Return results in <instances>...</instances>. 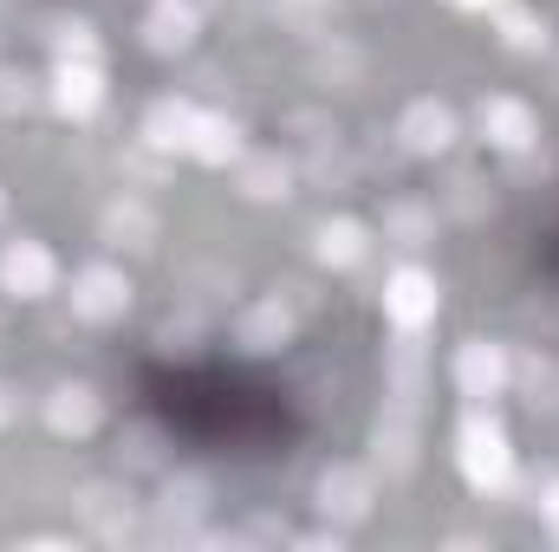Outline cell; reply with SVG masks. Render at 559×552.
<instances>
[{
  "mask_svg": "<svg viewBox=\"0 0 559 552\" xmlns=\"http://www.w3.org/2000/svg\"><path fill=\"white\" fill-rule=\"evenodd\" d=\"M455 468L475 494H508L514 488V442L501 429V416L488 404H468L462 429H455Z\"/></svg>",
  "mask_w": 559,
  "mask_h": 552,
  "instance_id": "6da1fadb",
  "label": "cell"
},
{
  "mask_svg": "<svg viewBox=\"0 0 559 552\" xmlns=\"http://www.w3.org/2000/svg\"><path fill=\"white\" fill-rule=\"evenodd\" d=\"M293 332H299V312H293V299L286 292H267V299H254L241 319H235V345L248 351V358H274L293 345Z\"/></svg>",
  "mask_w": 559,
  "mask_h": 552,
  "instance_id": "ba28073f",
  "label": "cell"
},
{
  "mask_svg": "<svg viewBox=\"0 0 559 552\" xmlns=\"http://www.w3.org/2000/svg\"><path fill=\"white\" fill-rule=\"evenodd\" d=\"M46 105L59 118H72V124H92L105 111V65H52Z\"/></svg>",
  "mask_w": 559,
  "mask_h": 552,
  "instance_id": "4fadbf2b",
  "label": "cell"
},
{
  "mask_svg": "<svg viewBox=\"0 0 559 552\" xmlns=\"http://www.w3.org/2000/svg\"><path fill=\"white\" fill-rule=\"evenodd\" d=\"M312 65H319V79H338V92H352V85H358V72H365V59H358L345 39L319 46V59H312Z\"/></svg>",
  "mask_w": 559,
  "mask_h": 552,
  "instance_id": "83f0119b",
  "label": "cell"
},
{
  "mask_svg": "<svg viewBox=\"0 0 559 552\" xmlns=\"http://www.w3.org/2000/svg\"><path fill=\"white\" fill-rule=\"evenodd\" d=\"M131 299H138L131 274H124V267H105V261L79 267V274H72V292H66L72 319H85V325H118V319L131 312Z\"/></svg>",
  "mask_w": 559,
  "mask_h": 552,
  "instance_id": "277c9868",
  "label": "cell"
},
{
  "mask_svg": "<svg viewBox=\"0 0 559 552\" xmlns=\"http://www.w3.org/2000/svg\"><path fill=\"white\" fill-rule=\"evenodd\" d=\"M52 286H59V261H52L46 241L20 235V241L0 248V292H13V299H46Z\"/></svg>",
  "mask_w": 559,
  "mask_h": 552,
  "instance_id": "9c48e42d",
  "label": "cell"
},
{
  "mask_svg": "<svg viewBox=\"0 0 559 552\" xmlns=\"http://www.w3.org/2000/svg\"><path fill=\"white\" fill-rule=\"evenodd\" d=\"M131 461H156V429H131Z\"/></svg>",
  "mask_w": 559,
  "mask_h": 552,
  "instance_id": "4dcf8cb0",
  "label": "cell"
},
{
  "mask_svg": "<svg viewBox=\"0 0 559 552\" xmlns=\"http://www.w3.org/2000/svg\"><path fill=\"white\" fill-rule=\"evenodd\" d=\"M475 131L495 156H527L540 143V111L527 98H514V92H495V98L475 105Z\"/></svg>",
  "mask_w": 559,
  "mask_h": 552,
  "instance_id": "5b68a950",
  "label": "cell"
},
{
  "mask_svg": "<svg viewBox=\"0 0 559 552\" xmlns=\"http://www.w3.org/2000/svg\"><path fill=\"white\" fill-rule=\"evenodd\" d=\"M280 26L286 33H306V39H319V33H332V13H338V0H274Z\"/></svg>",
  "mask_w": 559,
  "mask_h": 552,
  "instance_id": "484cf974",
  "label": "cell"
},
{
  "mask_svg": "<svg viewBox=\"0 0 559 552\" xmlns=\"http://www.w3.org/2000/svg\"><path fill=\"white\" fill-rule=\"evenodd\" d=\"M195 33H202V13H195V7H182V0H156V7H150V20H143V46H150L156 59L189 52V46H195Z\"/></svg>",
  "mask_w": 559,
  "mask_h": 552,
  "instance_id": "ac0fdd59",
  "label": "cell"
},
{
  "mask_svg": "<svg viewBox=\"0 0 559 552\" xmlns=\"http://www.w3.org/2000/svg\"><path fill=\"white\" fill-rule=\"evenodd\" d=\"M481 189H488V182H481L475 169H455L449 189H442L449 215H462V221H488V215H495V195H481Z\"/></svg>",
  "mask_w": 559,
  "mask_h": 552,
  "instance_id": "cb8c5ba5",
  "label": "cell"
},
{
  "mask_svg": "<svg viewBox=\"0 0 559 552\" xmlns=\"http://www.w3.org/2000/svg\"><path fill=\"white\" fill-rule=\"evenodd\" d=\"M312 507H319L332 527H365L371 507H378V475L358 468V461H332V468L312 481Z\"/></svg>",
  "mask_w": 559,
  "mask_h": 552,
  "instance_id": "3957f363",
  "label": "cell"
},
{
  "mask_svg": "<svg viewBox=\"0 0 559 552\" xmlns=\"http://www.w3.org/2000/svg\"><path fill=\"white\" fill-rule=\"evenodd\" d=\"M39 105H46L39 79H26V72H7V65H0V118H26V111H39Z\"/></svg>",
  "mask_w": 559,
  "mask_h": 552,
  "instance_id": "4316f807",
  "label": "cell"
},
{
  "mask_svg": "<svg viewBox=\"0 0 559 552\" xmlns=\"http://www.w3.org/2000/svg\"><path fill=\"white\" fill-rule=\"evenodd\" d=\"M508 384H514L508 345H495V338H462V345H455V391H462L468 404H495Z\"/></svg>",
  "mask_w": 559,
  "mask_h": 552,
  "instance_id": "52a82bcc",
  "label": "cell"
},
{
  "mask_svg": "<svg viewBox=\"0 0 559 552\" xmlns=\"http://www.w3.org/2000/svg\"><path fill=\"white\" fill-rule=\"evenodd\" d=\"M189 156L209 163V169H228V163L248 156V131H241L228 111H202V118H195V137H189Z\"/></svg>",
  "mask_w": 559,
  "mask_h": 552,
  "instance_id": "ffe728a7",
  "label": "cell"
},
{
  "mask_svg": "<svg viewBox=\"0 0 559 552\" xmlns=\"http://www.w3.org/2000/svg\"><path fill=\"white\" fill-rule=\"evenodd\" d=\"M514 384L527 391V410L554 416L559 410V364L554 358H540V351H527V358H514Z\"/></svg>",
  "mask_w": 559,
  "mask_h": 552,
  "instance_id": "603a6c76",
  "label": "cell"
},
{
  "mask_svg": "<svg viewBox=\"0 0 559 552\" xmlns=\"http://www.w3.org/2000/svg\"><path fill=\"white\" fill-rule=\"evenodd\" d=\"M52 65H105L92 20H52Z\"/></svg>",
  "mask_w": 559,
  "mask_h": 552,
  "instance_id": "7402d4cb",
  "label": "cell"
},
{
  "mask_svg": "<svg viewBox=\"0 0 559 552\" xmlns=\"http://www.w3.org/2000/svg\"><path fill=\"white\" fill-rule=\"evenodd\" d=\"M534 507H540V527H547V533L559 540V475L547 481V488H540V501H534Z\"/></svg>",
  "mask_w": 559,
  "mask_h": 552,
  "instance_id": "f546056e",
  "label": "cell"
},
{
  "mask_svg": "<svg viewBox=\"0 0 559 552\" xmlns=\"http://www.w3.org/2000/svg\"><path fill=\"white\" fill-rule=\"evenodd\" d=\"M365 254H371V228H365V221H352V215H325V221L312 228V261H319V267L352 274V267H365Z\"/></svg>",
  "mask_w": 559,
  "mask_h": 552,
  "instance_id": "9a60e30c",
  "label": "cell"
},
{
  "mask_svg": "<svg viewBox=\"0 0 559 552\" xmlns=\"http://www.w3.org/2000/svg\"><path fill=\"white\" fill-rule=\"evenodd\" d=\"M455 7H475L481 13V7H508V0H455Z\"/></svg>",
  "mask_w": 559,
  "mask_h": 552,
  "instance_id": "d6a6232c",
  "label": "cell"
},
{
  "mask_svg": "<svg viewBox=\"0 0 559 552\" xmlns=\"http://www.w3.org/2000/svg\"><path fill=\"white\" fill-rule=\"evenodd\" d=\"M195 105L189 98H156L150 111H143V124H138V137H143V149H156V156H176V149H189V137H195Z\"/></svg>",
  "mask_w": 559,
  "mask_h": 552,
  "instance_id": "2e32d148",
  "label": "cell"
},
{
  "mask_svg": "<svg viewBox=\"0 0 559 552\" xmlns=\"http://www.w3.org/2000/svg\"><path fill=\"white\" fill-rule=\"evenodd\" d=\"M0 208H7V195H0Z\"/></svg>",
  "mask_w": 559,
  "mask_h": 552,
  "instance_id": "e575fe53",
  "label": "cell"
},
{
  "mask_svg": "<svg viewBox=\"0 0 559 552\" xmlns=\"http://www.w3.org/2000/svg\"><path fill=\"white\" fill-rule=\"evenodd\" d=\"M501 46L508 52H547V20L534 7H501Z\"/></svg>",
  "mask_w": 559,
  "mask_h": 552,
  "instance_id": "d4e9b609",
  "label": "cell"
},
{
  "mask_svg": "<svg viewBox=\"0 0 559 552\" xmlns=\"http://www.w3.org/2000/svg\"><path fill=\"white\" fill-rule=\"evenodd\" d=\"M46 429L59 442H92L105 429V397L92 384H52L46 391Z\"/></svg>",
  "mask_w": 559,
  "mask_h": 552,
  "instance_id": "8fae6325",
  "label": "cell"
},
{
  "mask_svg": "<svg viewBox=\"0 0 559 552\" xmlns=\"http://www.w3.org/2000/svg\"><path fill=\"white\" fill-rule=\"evenodd\" d=\"M195 338H202V325H195V319H169V325L156 332V345H163L169 358H189V351H195Z\"/></svg>",
  "mask_w": 559,
  "mask_h": 552,
  "instance_id": "f1b7e54d",
  "label": "cell"
},
{
  "mask_svg": "<svg viewBox=\"0 0 559 552\" xmlns=\"http://www.w3.org/2000/svg\"><path fill=\"white\" fill-rule=\"evenodd\" d=\"M436 312H442V286H436V274L397 267V274L384 279V319H391L397 332H423Z\"/></svg>",
  "mask_w": 559,
  "mask_h": 552,
  "instance_id": "30bf717a",
  "label": "cell"
},
{
  "mask_svg": "<svg viewBox=\"0 0 559 552\" xmlns=\"http://www.w3.org/2000/svg\"><path fill=\"white\" fill-rule=\"evenodd\" d=\"M455 137H462V131H455V111H449L442 98H411L404 118H397V149H404V156H442Z\"/></svg>",
  "mask_w": 559,
  "mask_h": 552,
  "instance_id": "7c38bea8",
  "label": "cell"
},
{
  "mask_svg": "<svg viewBox=\"0 0 559 552\" xmlns=\"http://www.w3.org/2000/svg\"><path fill=\"white\" fill-rule=\"evenodd\" d=\"M182 7H195V13H202V20H209V7H215V0H182Z\"/></svg>",
  "mask_w": 559,
  "mask_h": 552,
  "instance_id": "836d02e7",
  "label": "cell"
},
{
  "mask_svg": "<svg viewBox=\"0 0 559 552\" xmlns=\"http://www.w3.org/2000/svg\"><path fill=\"white\" fill-rule=\"evenodd\" d=\"M13 416H20V397H13V391H7V384H0V429H7V422H13Z\"/></svg>",
  "mask_w": 559,
  "mask_h": 552,
  "instance_id": "1f68e13d",
  "label": "cell"
},
{
  "mask_svg": "<svg viewBox=\"0 0 559 552\" xmlns=\"http://www.w3.org/2000/svg\"><path fill=\"white\" fill-rule=\"evenodd\" d=\"M293 163L280 156V149H248L241 163H235V189L248 195V202H286L293 195Z\"/></svg>",
  "mask_w": 559,
  "mask_h": 552,
  "instance_id": "d6986e66",
  "label": "cell"
},
{
  "mask_svg": "<svg viewBox=\"0 0 559 552\" xmlns=\"http://www.w3.org/2000/svg\"><path fill=\"white\" fill-rule=\"evenodd\" d=\"M371 461H378L384 481L417 475V461H423V410L417 404L391 397V404L378 410V422H371Z\"/></svg>",
  "mask_w": 559,
  "mask_h": 552,
  "instance_id": "7a4b0ae2",
  "label": "cell"
},
{
  "mask_svg": "<svg viewBox=\"0 0 559 552\" xmlns=\"http://www.w3.org/2000/svg\"><path fill=\"white\" fill-rule=\"evenodd\" d=\"M378 228H384V241H391V248L423 254V248H436V202H423V195H391Z\"/></svg>",
  "mask_w": 559,
  "mask_h": 552,
  "instance_id": "e0dca14e",
  "label": "cell"
},
{
  "mask_svg": "<svg viewBox=\"0 0 559 552\" xmlns=\"http://www.w3.org/2000/svg\"><path fill=\"white\" fill-rule=\"evenodd\" d=\"M72 514H79V527H85L92 540H105V547L143 540V533H138V514H131V494H124L118 481H85V488L72 494Z\"/></svg>",
  "mask_w": 559,
  "mask_h": 552,
  "instance_id": "8992f818",
  "label": "cell"
},
{
  "mask_svg": "<svg viewBox=\"0 0 559 552\" xmlns=\"http://www.w3.org/2000/svg\"><path fill=\"white\" fill-rule=\"evenodd\" d=\"M98 235H105V248H118V254H150V248L163 241V221H156V208H150V202L118 195V202L98 215Z\"/></svg>",
  "mask_w": 559,
  "mask_h": 552,
  "instance_id": "5bb4252c",
  "label": "cell"
},
{
  "mask_svg": "<svg viewBox=\"0 0 559 552\" xmlns=\"http://www.w3.org/2000/svg\"><path fill=\"white\" fill-rule=\"evenodd\" d=\"M423 384H429V358H423L417 332H397V338L384 345V391L404 397V404H417Z\"/></svg>",
  "mask_w": 559,
  "mask_h": 552,
  "instance_id": "44dd1931",
  "label": "cell"
}]
</instances>
